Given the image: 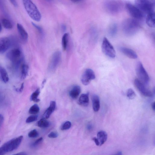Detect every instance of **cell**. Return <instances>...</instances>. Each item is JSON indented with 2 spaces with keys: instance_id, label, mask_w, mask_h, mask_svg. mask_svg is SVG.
Listing matches in <instances>:
<instances>
[{
  "instance_id": "cell-47",
  "label": "cell",
  "mask_w": 155,
  "mask_h": 155,
  "mask_svg": "<svg viewBox=\"0 0 155 155\" xmlns=\"http://www.w3.org/2000/svg\"></svg>"
},
{
  "instance_id": "cell-32",
  "label": "cell",
  "mask_w": 155,
  "mask_h": 155,
  "mask_svg": "<svg viewBox=\"0 0 155 155\" xmlns=\"http://www.w3.org/2000/svg\"><path fill=\"white\" fill-rule=\"evenodd\" d=\"M71 126V122L69 121H67L62 125L61 128L62 130H65L69 129Z\"/></svg>"
},
{
  "instance_id": "cell-46",
  "label": "cell",
  "mask_w": 155,
  "mask_h": 155,
  "mask_svg": "<svg viewBox=\"0 0 155 155\" xmlns=\"http://www.w3.org/2000/svg\"><path fill=\"white\" fill-rule=\"evenodd\" d=\"M2 24L0 22V32L2 31Z\"/></svg>"
},
{
  "instance_id": "cell-23",
  "label": "cell",
  "mask_w": 155,
  "mask_h": 155,
  "mask_svg": "<svg viewBox=\"0 0 155 155\" xmlns=\"http://www.w3.org/2000/svg\"><path fill=\"white\" fill-rule=\"evenodd\" d=\"M0 80L4 83H6L9 80L7 72L5 68L0 66Z\"/></svg>"
},
{
  "instance_id": "cell-39",
  "label": "cell",
  "mask_w": 155,
  "mask_h": 155,
  "mask_svg": "<svg viewBox=\"0 0 155 155\" xmlns=\"http://www.w3.org/2000/svg\"><path fill=\"white\" fill-rule=\"evenodd\" d=\"M9 1L11 2V3L15 7H17L18 6V4L17 2L15 0H10Z\"/></svg>"
},
{
  "instance_id": "cell-30",
  "label": "cell",
  "mask_w": 155,
  "mask_h": 155,
  "mask_svg": "<svg viewBox=\"0 0 155 155\" xmlns=\"http://www.w3.org/2000/svg\"><path fill=\"white\" fill-rule=\"evenodd\" d=\"M127 96L130 99H133L136 97V94L134 91L131 88L128 89L126 93Z\"/></svg>"
},
{
  "instance_id": "cell-14",
  "label": "cell",
  "mask_w": 155,
  "mask_h": 155,
  "mask_svg": "<svg viewBox=\"0 0 155 155\" xmlns=\"http://www.w3.org/2000/svg\"><path fill=\"white\" fill-rule=\"evenodd\" d=\"M119 50L121 53L130 58L135 59L137 57L135 52L130 48L121 47L119 48Z\"/></svg>"
},
{
  "instance_id": "cell-20",
  "label": "cell",
  "mask_w": 155,
  "mask_h": 155,
  "mask_svg": "<svg viewBox=\"0 0 155 155\" xmlns=\"http://www.w3.org/2000/svg\"><path fill=\"white\" fill-rule=\"evenodd\" d=\"M155 15L154 12L150 13L147 14L146 18V22L147 25L152 28H154Z\"/></svg>"
},
{
  "instance_id": "cell-26",
  "label": "cell",
  "mask_w": 155,
  "mask_h": 155,
  "mask_svg": "<svg viewBox=\"0 0 155 155\" xmlns=\"http://www.w3.org/2000/svg\"><path fill=\"white\" fill-rule=\"evenodd\" d=\"M37 125L41 128H47L49 126L50 124L46 119L43 118L39 120L37 124Z\"/></svg>"
},
{
  "instance_id": "cell-15",
  "label": "cell",
  "mask_w": 155,
  "mask_h": 155,
  "mask_svg": "<svg viewBox=\"0 0 155 155\" xmlns=\"http://www.w3.org/2000/svg\"><path fill=\"white\" fill-rule=\"evenodd\" d=\"M17 29L20 38L24 42L27 41L28 38V34L23 26L20 24H17Z\"/></svg>"
},
{
  "instance_id": "cell-35",
  "label": "cell",
  "mask_w": 155,
  "mask_h": 155,
  "mask_svg": "<svg viewBox=\"0 0 155 155\" xmlns=\"http://www.w3.org/2000/svg\"><path fill=\"white\" fill-rule=\"evenodd\" d=\"M58 136V134L57 132L54 131L51 132L48 135L49 138H53L57 137Z\"/></svg>"
},
{
  "instance_id": "cell-1",
  "label": "cell",
  "mask_w": 155,
  "mask_h": 155,
  "mask_svg": "<svg viewBox=\"0 0 155 155\" xmlns=\"http://www.w3.org/2000/svg\"><path fill=\"white\" fill-rule=\"evenodd\" d=\"M122 28L125 35L131 36L135 35L139 31L140 25L137 20L133 18H128L123 22Z\"/></svg>"
},
{
  "instance_id": "cell-16",
  "label": "cell",
  "mask_w": 155,
  "mask_h": 155,
  "mask_svg": "<svg viewBox=\"0 0 155 155\" xmlns=\"http://www.w3.org/2000/svg\"><path fill=\"white\" fill-rule=\"evenodd\" d=\"M56 107V102L51 101L49 107L47 109L43 115V118L47 119L49 117L51 114L54 110Z\"/></svg>"
},
{
  "instance_id": "cell-18",
  "label": "cell",
  "mask_w": 155,
  "mask_h": 155,
  "mask_svg": "<svg viewBox=\"0 0 155 155\" xmlns=\"http://www.w3.org/2000/svg\"><path fill=\"white\" fill-rule=\"evenodd\" d=\"M81 91V87L79 86H74L69 91L70 96L73 99H76L79 95Z\"/></svg>"
},
{
  "instance_id": "cell-38",
  "label": "cell",
  "mask_w": 155,
  "mask_h": 155,
  "mask_svg": "<svg viewBox=\"0 0 155 155\" xmlns=\"http://www.w3.org/2000/svg\"><path fill=\"white\" fill-rule=\"evenodd\" d=\"M4 120V117L2 115L0 114V127L2 125Z\"/></svg>"
},
{
  "instance_id": "cell-19",
  "label": "cell",
  "mask_w": 155,
  "mask_h": 155,
  "mask_svg": "<svg viewBox=\"0 0 155 155\" xmlns=\"http://www.w3.org/2000/svg\"><path fill=\"white\" fill-rule=\"evenodd\" d=\"M92 107L94 111L97 112L100 108V102L99 97L96 94H94L92 97Z\"/></svg>"
},
{
  "instance_id": "cell-31",
  "label": "cell",
  "mask_w": 155,
  "mask_h": 155,
  "mask_svg": "<svg viewBox=\"0 0 155 155\" xmlns=\"http://www.w3.org/2000/svg\"><path fill=\"white\" fill-rule=\"evenodd\" d=\"M39 134L36 129H33L30 131L28 134V136L30 138H35L38 136Z\"/></svg>"
},
{
  "instance_id": "cell-40",
  "label": "cell",
  "mask_w": 155,
  "mask_h": 155,
  "mask_svg": "<svg viewBox=\"0 0 155 155\" xmlns=\"http://www.w3.org/2000/svg\"><path fill=\"white\" fill-rule=\"evenodd\" d=\"M12 155H27V154L25 152H18L16 153H15Z\"/></svg>"
},
{
  "instance_id": "cell-33",
  "label": "cell",
  "mask_w": 155,
  "mask_h": 155,
  "mask_svg": "<svg viewBox=\"0 0 155 155\" xmlns=\"http://www.w3.org/2000/svg\"><path fill=\"white\" fill-rule=\"evenodd\" d=\"M38 116L37 115H32L28 117L26 120L27 123H29L32 122L36 120Z\"/></svg>"
},
{
  "instance_id": "cell-22",
  "label": "cell",
  "mask_w": 155,
  "mask_h": 155,
  "mask_svg": "<svg viewBox=\"0 0 155 155\" xmlns=\"http://www.w3.org/2000/svg\"><path fill=\"white\" fill-rule=\"evenodd\" d=\"M117 31V25L116 23H113L110 24L108 29V35L111 37H114L116 35Z\"/></svg>"
},
{
  "instance_id": "cell-34",
  "label": "cell",
  "mask_w": 155,
  "mask_h": 155,
  "mask_svg": "<svg viewBox=\"0 0 155 155\" xmlns=\"http://www.w3.org/2000/svg\"><path fill=\"white\" fill-rule=\"evenodd\" d=\"M32 25L36 29L38 32L42 35H44V31L42 28L39 26L37 25L34 23L32 22Z\"/></svg>"
},
{
  "instance_id": "cell-36",
  "label": "cell",
  "mask_w": 155,
  "mask_h": 155,
  "mask_svg": "<svg viewBox=\"0 0 155 155\" xmlns=\"http://www.w3.org/2000/svg\"><path fill=\"white\" fill-rule=\"evenodd\" d=\"M43 140V138L42 137H40L36 140L32 144V146L33 147H35L40 143Z\"/></svg>"
},
{
  "instance_id": "cell-29",
  "label": "cell",
  "mask_w": 155,
  "mask_h": 155,
  "mask_svg": "<svg viewBox=\"0 0 155 155\" xmlns=\"http://www.w3.org/2000/svg\"><path fill=\"white\" fill-rule=\"evenodd\" d=\"M39 110L38 105L36 104H35L30 107L28 112L30 114H35L38 113Z\"/></svg>"
},
{
  "instance_id": "cell-43",
  "label": "cell",
  "mask_w": 155,
  "mask_h": 155,
  "mask_svg": "<svg viewBox=\"0 0 155 155\" xmlns=\"http://www.w3.org/2000/svg\"><path fill=\"white\" fill-rule=\"evenodd\" d=\"M155 102H153L151 104V107L152 109L154 110L155 111Z\"/></svg>"
},
{
  "instance_id": "cell-21",
  "label": "cell",
  "mask_w": 155,
  "mask_h": 155,
  "mask_svg": "<svg viewBox=\"0 0 155 155\" xmlns=\"http://www.w3.org/2000/svg\"><path fill=\"white\" fill-rule=\"evenodd\" d=\"M97 138L99 142L100 146H101L107 140V134L105 131L101 130L97 133Z\"/></svg>"
},
{
  "instance_id": "cell-10",
  "label": "cell",
  "mask_w": 155,
  "mask_h": 155,
  "mask_svg": "<svg viewBox=\"0 0 155 155\" xmlns=\"http://www.w3.org/2000/svg\"><path fill=\"white\" fill-rule=\"evenodd\" d=\"M135 86L140 93L143 96L147 97H152V92L146 88L145 85L138 79H135L134 81Z\"/></svg>"
},
{
  "instance_id": "cell-11",
  "label": "cell",
  "mask_w": 155,
  "mask_h": 155,
  "mask_svg": "<svg viewBox=\"0 0 155 155\" xmlns=\"http://www.w3.org/2000/svg\"><path fill=\"white\" fill-rule=\"evenodd\" d=\"M61 54L59 51H57L53 54L51 58L48 68L50 70H54L58 65L61 60Z\"/></svg>"
},
{
  "instance_id": "cell-4",
  "label": "cell",
  "mask_w": 155,
  "mask_h": 155,
  "mask_svg": "<svg viewBox=\"0 0 155 155\" xmlns=\"http://www.w3.org/2000/svg\"><path fill=\"white\" fill-rule=\"evenodd\" d=\"M22 2L25 10L30 17L35 21H40L41 18V15L35 4L29 0H24Z\"/></svg>"
},
{
  "instance_id": "cell-3",
  "label": "cell",
  "mask_w": 155,
  "mask_h": 155,
  "mask_svg": "<svg viewBox=\"0 0 155 155\" xmlns=\"http://www.w3.org/2000/svg\"><path fill=\"white\" fill-rule=\"evenodd\" d=\"M23 139V136H20L5 143L0 147V155H4L16 149L20 145Z\"/></svg>"
},
{
  "instance_id": "cell-37",
  "label": "cell",
  "mask_w": 155,
  "mask_h": 155,
  "mask_svg": "<svg viewBox=\"0 0 155 155\" xmlns=\"http://www.w3.org/2000/svg\"><path fill=\"white\" fill-rule=\"evenodd\" d=\"M92 140L94 142L96 145L97 146H100L99 142L97 137H94L93 138Z\"/></svg>"
},
{
  "instance_id": "cell-25",
  "label": "cell",
  "mask_w": 155,
  "mask_h": 155,
  "mask_svg": "<svg viewBox=\"0 0 155 155\" xmlns=\"http://www.w3.org/2000/svg\"><path fill=\"white\" fill-rule=\"evenodd\" d=\"M69 40V34L68 33H65L62 36V45L64 51H65L68 46Z\"/></svg>"
},
{
  "instance_id": "cell-24",
  "label": "cell",
  "mask_w": 155,
  "mask_h": 155,
  "mask_svg": "<svg viewBox=\"0 0 155 155\" xmlns=\"http://www.w3.org/2000/svg\"><path fill=\"white\" fill-rule=\"evenodd\" d=\"M28 67L27 65L23 63L21 66V78L25 79L28 74Z\"/></svg>"
},
{
  "instance_id": "cell-42",
  "label": "cell",
  "mask_w": 155,
  "mask_h": 155,
  "mask_svg": "<svg viewBox=\"0 0 155 155\" xmlns=\"http://www.w3.org/2000/svg\"><path fill=\"white\" fill-rule=\"evenodd\" d=\"M61 29L64 32L66 29V26L64 24H62L61 26Z\"/></svg>"
},
{
  "instance_id": "cell-17",
  "label": "cell",
  "mask_w": 155,
  "mask_h": 155,
  "mask_svg": "<svg viewBox=\"0 0 155 155\" xmlns=\"http://www.w3.org/2000/svg\"><path fill=\"white\" fill-rule=\"evenodd\" d=\"M78 104L81 106L87 107L89 103V93L82 94L79 98Z\"/></svg>"
},
{
  "instance_id": "cell-8",
  "label": "cell",
  "mask_w": 155,
  "mask_h": 155,
  "mask_svg": "<svg viewBox=\"0 0 155 155\" xmlns=\"http://www.w3.org/2000/svg\"><path fill=\"white\" fill-rule=\"evenodd\" d=\"M101 49L103 53L107 56L112 58L115 57V51L112 45L106 37H104L103 39Z\"/></svg>"
},
{
  "instance_id": "cell-13",
  "label": "cell",
  "mask_w": 155,
  "mask_h": 155,
  "mask_svg": "<svg viewBox=\"0 0 155 155\" xmlns=\"http://www.w3.org/2000/svg\"><path fill=\"white\" fill-rule=\"evenodd\" d=\"M12 41L7 37L0 38V54H3L10 48L12 45Z\"/></svg>"
},
{
  "instance_id": "cell-12",
  "label": "cell",
  "mask_w": 155,
  "mask_h": 155,
  "mask_svg": "<svg viewBox=\"0 0 155 155\" xmlns=\"http://www.w3.org/2000/svg\"><path fill=\"white\" fill-rule=\"evenodd\" d=\"M95 78V75L94 71L91 69H86L82 74L81 79L82 83L84 85H88L91 80Z\"/></svg>"
},
{
  "instance_id": "cell-6",
  "label": "cell",
  "mask_w": 155,
  "mask_h": 155,
  "mask_svg": "<svg viewBox=\"0 0 155 155\" xmlns=\"http://www.w3.org/2000/svg\"><path fill=\"white\" fill-rule=\"evenodd\" d=\"M123 3L121 1L118 0H108L104 3L105 10L109 13L116 14L121 11L123 8Z\"/></svg>"
},
{
  "instance_id": "cell-5",
  "label": "cell",
  "mask_w": 155,
  "mask_h": 155,
  "mask_svg": "<svg viewBox=\"0 0 155 155\" xmlns=\"http://www.w3.org/2000/svg\"><path fill=\"white\" fill-rule=\"evenodd\" d=\"M135 6L143 13L147 14L154 12L155 1L137 0L135 1Z\"/></svg>"
},
{
  "instance_id": "cell-7",
  "label": "cell",
  "mask_w": 155,
  "mask_h": 155,
  "mask_svg": "<svg viewBox=\"0 0 155 155\" xmlns=\"http://www.w3.org/2000/svg\"><path fill=\"white\" fill-rule=\"evenodd\" d=\"M136 72L139 80L145 85H147L149 82V75L140 62L137 63L136 67Z\"/></svg>"
},
{
  "instance_id": "cell-2",
  "label": "cell",
  "mask_w": 155,
  "mask_h": 155,
  "mask_svg": "<svg viewBox=\"0 0 155 155\" xmlns=\"http://www.w3.org/2000/svg\"><path fill=\"white\" fill-rule=\"evenodd\" d=\"M7 59L10 61L16 68H18L22 64L24 59L23 54L19 48L12 49L8 52L6 55Z\"/></svg>"
},
{
  "instance_id": "cell-28",
  "label": "cell",
  "mask_w": 155,
  "mask_h": 155,
  "mask_svg": "<svg viewBox=\"0 0 155 155\" xmlns=\"http://www.w3.org/2000/svg\"><path fill=\"white\" fill-rule=\"evenodd\" d=\"M40 93V91L39 89L37 88L31 95L30 97L31 100L35 102H39L40 100L38 98V97Z\"/></svg>"
},
{
  "instance_id": "cell-9",
  "label": "cell",
  "mask_w": 155,
  "mask_h": 155,
  "mask_svg": "<svg viewBox=\"0 0 155 155\" xmlns=\"http://www.w3.org/2000/svg\"><path fill=\"white\" fill-rule=\"evenodd\" d=\"M125 7L129 14L134 19L137 20L143 18V14L135 5L127 3L125 5Z\"/></svg>"
},
{
  "instance_id": "cell-45",
  "label": "cell",
  "mask_w": 155,
  "mask_h": 155,
  "mask_svg": "<svg viewBox=\"0 0 155 155\" xmlns=\"http://www.w3.org/2000/svg\"><path fill=\"white\" fill-rule=\"evenodd\" d=\"M114 155H122V153L121 152L119 151L117 152L115 154H114Z\"/></svg>"
},
{
  "instance_id": "cell-27",
  "label": "cell",
  "mask_w": 155,
  "mask_h": 155,
  "mask_svg": "<svg viewBox=\"0 0 155 155\" xmlns=\"http://www.w3.org/2000/svg\"><path fill=\"white\" fill-rule=\"evenodd\" d=\"M2 23L3 26L6 29H11L12 28L13 25L10 20L4 18L2 20Z\"/></svg>"
},
{
  "instance_id": "cell-41",
  "label": "cell",
  "mask_w": 155,
  "mask_h": 155,
  "mask_svg": "<svg viewBox=\"0 0 155 155\" xmlns=\"http://www.w3.org/2000/svg\"><path fill=\"white\" fill-rule=\"evenodd\" d=\"M24 87V84L23 83H22L21 84V86L19 88V89H18L17 90V91H18L19 92H21L23 89Z\"/></svg>"
},
{
  "instance_id": "cell-44",
  "label": "cell",
  "mask_w": 155,
  "mask_h": 155,
  "mask_svg": "<svg viewBox=\"0 0 155 155\" xmlns=\"http://www.w3.org/2000/svg\"><path fill=\"white\" fill-rule=\"evenodd\" d=\"M87 127L88 130H90L92 129V126L91 124H89L87 125Z\"/></svg>"
}]
</instances>
